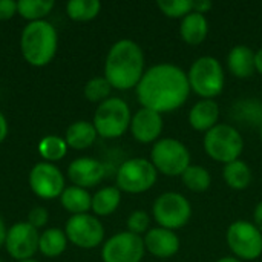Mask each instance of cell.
Wrapping results in <instances>:
<instances>
[{"mask_svg":"<svg viewBox=\"0 0 262 262\" xmlns=\"http://www.w3.org/2000/svg\"><path fill=\"white\" fill-rule=\"evenodd\" d=\"M218 262H241L238 258H233V256H226V258H221Z\"/></svg>","mask_w":262,"mask_h":262,"instance_id":"obj_40","label":"cell"},{"mask_svg":"<svg viewBox=\"0 0 262 262\" xmlns=\"http://www.w3.org/2000/svg\"><path fill=\"white\" fill-rule=\"evenodd\" d=\"M18 262H38V261H34V259H26V261H18Z\"/></svg>","mask_w":262,"mask_h":262,"instance_id":"obj_41","label":"cell"},{"mask_svg":"<svg viewBox=\"0 0 262 262\" xmlns=\"http://www.w3.org/2000/svg\"><path fill=\"white\" fill-rule=\"evenodd\" d=\"M29 186L37 196L43 200H54L63 193L64 178L54 164L38 163L29 173Z\"/></svg>","mask_w":262,"mask_h":262,"instance_id":"obj_13","label":"cell"},{"mask_svg":"<svg viewBox=\"0 0 262 262\" xmlns=\"http://www.w3.org/2000/svg\"><path fill=\"white\" fill-rule=\"evenodd\" d=\"M21 54L32 66L48 64L57 51V31L45 20L31 21L21 32Z\"/></svg>","mask_w":262,"mask_h":262,"instance_id":"obj_3","label":"cell"},{"mask_svg":"<svg viewBox=\"0 0 262 262\" xmlns=\"http://www.w3.org/2000/svg\"><path fill=\"white\" fill-rule=\"evenodd\" d=\"M157 5L160 11L170 18H184L192 12V0H158Z\"/></svg>","mask_w":262,"mask_h":262,"instance_id":"obj_31","label":"cell"},{"mask_svg":"<svg viewBox=\"0 0 262 262\" xmlns=\"http://www.w3.org/2000/svg\"><path fill=\"white\" fill-rule=\"evenodd\" d=\"M6 134H8V124H6V120H5V117L0 114V143L5 140Z\"/></svg>","mask_w":262,"mask_h":262,"instance_id":"obj_37","label":"cell"},{"mask_svg":"<svg viewBox=\"0 0 262 262\" xmlns=\"http://www.w3.org/2000/svg\"><path fill=\"white\" fill-rule=\"evenodd\" d=\"M101 3L98 0H71L66 5L68 15L75 21H88L98 15Z\"/></svg>","mask_w":262,"mask_h":262,"instance_id":"obj_26","label":"cell"},{"mask_svg":"<svg viewBox=\"0 0 262 262\" xmlns=\"http://www.w3.org/2000/svg\"><path fill=\"white\" fill-rule=\"evenodd\" d=\"M144 74V54L132 40L117 41L106 57L104 78L120 91L137 88Z\"/></svg>","mask_w":262,"mask_h":262,"instance_id":"obj_2","label":"cell"},{"mask_svg":"<svg viewBox=\"0 0 262 262\" xmlns=\"http://www.w3.org/2000/svg\"><path fill=\"white\" fill-rule=\"evenodd\" d=\"M149 224H150V216L144 210H135L127 218L129 232L134 235H138V236H141V233L149 232Z\"/></svg>","mask_w":262,"mask_h":262,"instance_id":"obj_32","label":"cell"},{"mask_svg":"<svg viewBox=\"0 0 262 262\" xmlns=\"http://www.w3.org/2000/svg\"><path fill=\"white\" fill-rule=\"evenodd\" d=\"M130 109L121 98H107L97 107L94 127L103 138H118L130 127Z\"/></svg>","mask_w":262,"mask_h":262,"instance_id":"obj_7","label":"cell"},{"mask_svg":"<svg viewBox=\"0 0 262 262\" xmlns=\"http://www.w3.org/2000/svg\"><path fill=\"white\" fill-rule=\"evenodd\" d=\"M190 89L203 100H213L218 97L226 83L223 64L218 58L204 55L196 58L187 74Z\"/></svg>","mask_w":262,"mask_h":262,"instance_id":"obj_4","label":"cell"},{"mask_svg":"<svg viewBox=\"0 0 262 262\" xmlns=\"http://www.w3.org/2000/svg\"><path fill=\"white\" fill-rule=\"evenodd\" d=\"M143 241L146 250L160 259L172 258L180 250V238L177 236V233L163 227L149 229Z\"/></svg>","mask_w":262,"mask_h":262,"instance_id":"obj_17","label":"cell"},{"mask_svg":"<svg viewBox=\"0 0 262 262\" xmlns=\"http://www.w3.org/2000/svg\"><path fill=\"white\" fill-rule=\"evenodd\" d=\"M66 249V235L60 229H48L41 233L38 241V250L48 256L55 258Z\"/></svg>","mask_w":262,"mask_h":262,"instance_id":"obj_25","label":"cell"},{"mask_svg":"<svg viewBox=\"0 0 262 262\" xmlns=\"http://www.w3.org/2000/svg\"><path fill=\"white\" fill-rule=\"evenodd\" d=\"M111 89H112V86L109 84V81L104 77H95L86 83L84 97L92 103H97V101L103 103L111 95Z\"/></svg>","mask_w":262,"mask_h":262,"instance_id":"obj_30","label":"cell"},{"mask_svg":"<svg viewBox=\"0 0 262 262\" xmlns=\"http://www.w3.org/2000/svg\"><path fill=\"white\" fill-rule=\"evenodd\" d=\"M163 117L161 114L141 107L135 112L130 120V132L134 138L140 143H152L160 138L163 134Z\"/></svg>","mask_w":262,"mask_h":262,"instance_id":"obj_15","label":"cell"},{"mask_svg":"<svg viewBox=\"0 0 262 262\" xmlns=\"http://www.w3.org/2000/svg\"><path fill=\"white\" fill-rule=\"evenodd\" d=\"M54 8L52 0H20L17 2V12L31 21H37L48 15Z\"/></svg>","mask_w":262,"mask_h":262,"instance_id":"obj_28","label":"cell"},{"mask_svg":"<svg viewBox=\"0 0 262 262\" xmlns=\"http://www.w3.org/2000/svg\"><path fill=\"white\" fill-rule=\"evenodd\" d=\"M190 94L187 74L170 63L149 68L137 84V98L146 109L158 114L173 112L181 107Z\"/></svg>","mask_w":262,"mask_h":262,"instance_id":"obj_1","label":"cell"},{"mask_svg":"<svg viewBox=\"0 0 262 262\" xmlns=\"http://www.w3.org/2000/svg\"><path fill=\"white\" fill-rule=\"evenodd\" d=\"M229 71L238 78H249L255 69V52L246 45H236L232 48L227 57Z\"/></svg>","mask_w":262,"mask_h":262,"instance_id":"obj_19","label":"cell"},{"mask_svg":"<svg viewBox=\"0 0 262 262\" xmlns=\"http://www.w3.org/2000/svg\"><path fill=\"white\" fill-rule=\"evenodd\" d=\"M255 69L262 75V48L255 52Z\"/></svg>","mask_w":262,"mask_h":262,"instance_id":"obj_38","label":"cell"},{"mask_svg":"<svg viewBox=\"0 0 262 262\" xmlns=\"http://www.w3.org/2000/svg\"><path fill=\"white\" fill-rule=\"evenodd\" d=\"M95 138H97V130L94 127V123L89 121H77L71 124L66 132V144L77 150L88 149L89 146L94 144Z\"/></svg>","mask_w":262,"mask_h":262,"instance_id":"obj_21","label":"cell"},{"mask_svg":"<svg viewBox=\"0 0 262 262\" xmlns=\"http://www.w3.org/2000/svg\"><path fill=\"white\" fill-rule=\"evenodd\" d=\"M60 200L61 206L74 215H81L92 209V196L88 193L86 189L77 186L64 189L63 193L60 195Z\"/></svg>","mask_w":262,"mask_h":262,"instance_id":"obj_22","label":"cell"},{"mask_svg":"<svg viewBox=\"0 0 262 262\" xmlns=\"http://www.w3.org/2000/svg\"><path fill=\"white\" fill-rule=\"evenodd\" d=\"M144 241L130 232H121L106 241L101 250L104 262H140L144 256Z\"/></svg>","mask_w":262,"mask_h":262,"instance_id":"obj_11","label":"cell"},{"mask_svg":"<svg viewBox=\"0 0 262 262\" xmlns=\"http://www.w3.org/2000/svg\"><path fill=\"white\" fill-rule=\"evenodd\" d=\"M150 163L167 177H181L190 166V152L181 141L175 138L158 140L150 150Z\"/></svg>","mask_w":262,"mask_h":262,"instance_id":"obj_6","label":"cell"},{"mask_svg":"<svg viewBox=\"0 0 262 262\" xmlns=\"http://www.w3.org/2000/svg\"><path fill=\"white\" fill-rule=\"evenodd\" d=\"M6 233H8V230H6V227H5V224H3V221H2V218H0V247L5 244V241H6Z\"/></svg>","mask_w":262,"mask_h":262,"instance_id":"obj_39","label":"cell"},{"mask_svg":"<svg viewBox=\"0 0 262 262\" xmlns=\"http://www.w3.org/2000/svg\"><path fill=\"white\" fill-rule=\"evenodd\" d=\"M259 134H261V141H262V123H261V127H259Z\"/></svg>","mask_w":262,"mask_h":262,"instance_id":"obj_42","label":"cell"},{"mask_svg":"<svg viewBox=\"0 0 262 262\" xmlns=\"http://www.w3.org/2000/svg\"><path fill=\"white\" fill-rule=\"evenodd\" d=\"M66 238L77 247L94 249L101 244L104 229L103 224L92 215H74L66 224Z\"/></svg>","mask_w":262,"mask_h":262,"instance_id":"obj_12","label":"cell"},{"mask_svg":"<svg viewBox=\"0 0 262 262\" xmlns=\"http://www.w3.org/2000/svg\"><path fill=\"white\" fill-rule=\"evenodd\" d=\"M38 241L40 236L34 226L29 223H18L8 230L5 246L12 258L17 261H26L38 250Z\"/></svg>","mask_w":262,"mask_h":262,"instance_id":"obj_14","label":"cell"},{"mask_svg":"<svg viewBox=\"0 0 262 262\" xmlns=\"http://www.w3.org/2000/svg\"><path fill=\"white\" fill-rule=\"evenodd\" d=\"M227 244L238 259L255 261L262 255V233L249 221H235L227 230Z\"/></svg>","mask_w":262,"mask_h":262,"instance_id":"obj_10","label":"cell"},{"mask_svg":"<svg viewBox=\"0 0 262 262\" xmlns=\"http://www.w3.org/2000/svg\"><path fill=\"white\" fill-rule=\"evenodd\" d=\"M204 149L210 158L229 164L239 160L244 149V140L238 129L230 124L218 123L204 135Z\"/></svg>","mask_w":262,"mask_h":262,"instance_id":"obj_5","label":"cell"},{"mask_svg":"<svg viewBox=\"0 0 262 262\" xmlns=\"http://www.w3.org/2000/svg\"><path fill=\"white\" fill-rule=\"evenodd\" d=\"M154 218L160 227L177 230L184 227L192 216V206L186 196L177 192L161 193L154 203Z\"/></svg>","mask_w":262,"mask_h":262,"instance_id":"obj_8","label":"cell"},{"mask_svg":"<svg viewBox=\"0 0 262 262\" xmlns=\"http://www.w3.org/2000/svg\"><path fill=\"white\" fill-rule=\"evenodd\" d=\"M255 226L259 229V232L262 233V201L261 203H258V206H256V209H255Z\"/></svg>","mask_w":262,"mask_h":262,"instance_id":"obj_36","label":"cell"},{"mask_svg":"<svg viewBox=\"0 0 262 262\" xmlns=\"http://www.w3.org/2000/svg\"><path fill=\"white\" fill-rule=\"evenodd\" d=\"M183 184L192 192H206L210 187L212 177L206 167L189 166L187 170L181 175Z\"/></svg>","mask_w":262,"mask_h":262,"instance_id":"obj_27","label":"cell"},{"mask_svg":"<svg viewBox=\"0 0 262 262\" xmlns=\"http://www.w3.org/2000/svg\"><path fill=\"white\" fill-rule=\"evenodd\" d=\"M220 106L215 100H200L189 112V123L198 132H209L218 124Z\"/></svg>","mask_w":262,"mask_h":262,"instance_id":"obj_18","label":"cell"},{"mask_svg":"<svg viewBox=\"0 0 262 262\" xmlns=\"http://www.w3.org/2000/svg\"><path fill=\"white\" fill-rule=\"evenodd\" d=\"M17 12V3L12 0H0V20H8Z\"/></svg>","mask_w":262,"mask_h":262,"instance_id":"obj_34","label":"cell"},{"mask_svg":"<svg viewBox=\"0 0 262 262\" xmlns=\"http://www.w3.org/2000/svg\"><path fill=\"white\" fill-rule=\"evenodd\" d=\"M68 150V144L64 140H61L60 137L55 135H48L45 137L40 144H38V152L45 160L49 161H58L66 155Z\"/></svg>","mask_w":262,"mask_h":262,"instance_id":"obj_29","label":"cell"},{"mask_svg":"<svg viewBox=\"0 0 262 262\" xmlns=\"http://www.w3.org/2000/svg\"><path fill=\"white\" fill-rule=\"evenodd\" d=\"M28 221L31 226H34L35 229L37 227H43L48 221V212L43 209V207H35L29 212L28 215Z\"/></svg>","mask_w":262,"mask_h":262,"instance_id":"obj_33","label":"cell"},{"mask_svg":"<svg viewBox=\"0 0 262 262\" xmlns=\"http://www.w3.org/2000/svg\"><path fill=\"white\" fill-rule=\"evenodd\" d=\"M121 201L118 187H103L92 196V210L100 216H107L117 210Z\"/></svg>","mask_w":262,"mask_h":262,"instance_id":"obj_24","label":"cell"},{"mask_svg":"<svg viewBox=\"0 0 262 262\" xmlns=\"http://www.w3.org/2000/svg\"><path fill=\"white\" fill-rule=\"evenodd\" d=\"M213 8V3L209 0H192V11L198 14H206Z\"/></svg>","mask_w":262,"mask_h":262,"instance_id":"obj_35","label":"cell"},{"mask_svg":"<svg viewBox=\"0 0 262 262\" xmlns=\"http://www.w3.org/2000/svg\"><path fill=\"white\" fill-rule=\"evenodd\" d=\"M157 169L149 160L132 158L121 164L117 173V186L127 193H143L152 189L157 181Z\"/></svg>","mask_w":262,"mask_h":262,"instance_id":"obj_9","label":"cell"},{"mask_svg":"<svg viewBox=\"0 0 262 262\" xmlns=\"http://www.w3.org/2000/svg\"><path fill=\"white\" fill-rule=\"evenodd\" d=\"M223 177L229 187L235 190H244L250 186L252 181V170L247 163L236 160L229 164H224Z\"/></svg>","mask_w":262,"mask_h":262,"instance_id":"obj_23","label":"cell"},{"mask_svg":"<svg viewBox=\"0 0 262 262\" xmlns=\"http://www.w3.org/2000/svg\"><path fill=\"white\" fill-rule=\"evenodd\" d=\"M0 262H2V261H0Z\"/></svg>","mask_w":262,"mask_h":262,"instance_id":"obj_43","label":"cell"},{"mask_svg":"<svg viewBox=\"0 0 262 262\" xmlns=\"http://www.w3.org/2000/svg\"><path fill=\"white\" fill-rule=\"evenodd\" d=\"M104 166L94 158H78L68 167V175L77 187H94L104 178Z\"/></svg>","mask_w":262,"mask_h":262,"instance_id":"obj_16","label":"cell"},{"mask_svg":"<svg viewBox=\"0 0 262 262\" xmlns=\"http://www.w3.org/2000/svg\"><path fill=\"white\" fill-rule=\"evenodd\" d=\"M209 32V23L206 15L198 14V12H190L187 14L181 25H180V34L181 38L187 43V45H200L206 40Z\"/></svg>","mask_w":262,"mask_h":262,"instance_id":"obj_20","label":"cell"}]
</instances>
